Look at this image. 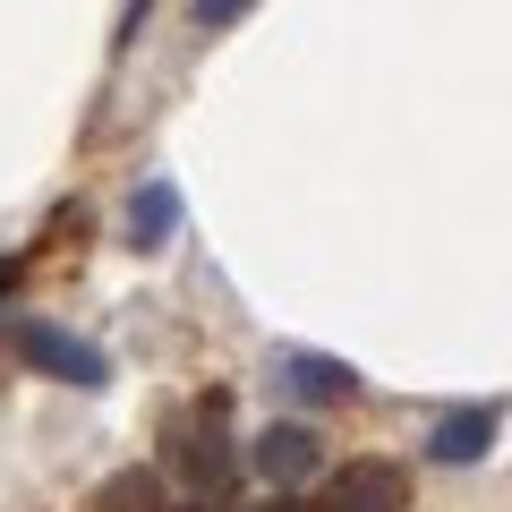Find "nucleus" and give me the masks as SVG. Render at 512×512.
<instances>
[{
  "instance_id": "obj_7",
  "label": "nucleus",
  "mask_w": 512,
  "mask_h": 512,
  "mask_svg": "<svg viewBox=\"0 0 512 512\" xmlns=\"http://www.w3.org/2000/svg\"><path fill=\"white\" fill-rule=\"evenodd\" d=\"M94 512H163V487H154V470H120L94 495Z\"/></svg>"
},
{
  "instance_id": "obj_2",
  "label": "nucleus",
  "mask_w": 512,
  "mask_h": 512,
  "mask_svg": "<svg viewBox=\"0 0 512 512\" xmlns=\"http://www.w3.org/2000/svg\"><path fill=\"white\" fill-rule=\"evenodd\" d=\"M325 512H410V470L402 461H342L325 487Z\"/></svg>"
},
{
  "instance_id": "obj_10",
  "label": "nucleus",
  "mask_w": 512,
  "mask_h": 512,
  "mask_svg": "<svg viewBox=\"0 0 512 512\" xmlns=\"http://www.w3.org/2000/svg\"><path fill=\"white\" fill-rule=\"evenodd\" d=\"M256 512H325V504H308V495H291V487H274V504H256Z\"/></svg>"
},
{
  "instance_id": "obj_9",
  "label": "nucleus",
  "mask_w": 512,
  "mask_h": 512,
  "mask_svg": "<svg viewBox=\"0 0 512 512\" xmlns=\"http://www.w3.org/2000/svg\"><path fill=\"white\" fill-rule=\"evenodd\" d=\"M239 9H248V0H197V26H231Z\"/></svg>"
},
{
  "instance_id": "obj_5",
  "label": "nucleus",
  "mask_w": 512,
  "mask_h": 512,
  "mask_svg": "<svg viewBox=\"0 0 512 512\" xmlns=\"http://www.w3.org/2000/svg\"><path fill=\"white\" fill-rule=\"evenodd\" d=\"M495 427H504V410H495V402H470V410H453V419H436L427 453H436V461H487V453H495Z\"/></svg>"
},
{
  "instance_id": "obj_1",
  "label": "nucleus",
  "mask_w": 512,
  "mask_h": 512,
  "mask_svg": "<svg viewBox=\"0 0 512 512\" xmlns=\"http://www.w3.org/2000/svg\"><path fill=\"white\" fill-rule=\"evenodd\" d=\"M9 342H18V359L26 367H43V376H60V384H111V359L94 342H77V333H60V325H43V316H26L18 333H9Z\"/></svg>"
},
{
  "instance_id": "obj_6",
  "label": "nucleus",
  "mask_w": 512,
  "mask_h": 512,
  "mask_svg": "<svg viewBox=\"0 0 512 512\" xmlns=\"http://www.w3.org/2000/svg\"><path fill=\"white\" fill-rule=\"evenodd\" d=\"M171 231H180V188H171V180H146V188H137V205H128V248L154 256Z\"/></svg>"
},
{
  "instance_id": "obj_8",
  "label": "nucleus",
  "mask_w": 512,
  "mask_h": 512,
  "mask_svg": "<svg viewBox=\"0 0 512 512\" xmlns=\"http://www.w3.org/2000/svg\"><path fill=\"white\" fill-rule=\"evenodd\" d=\"M180 461H188V478H197V487H222V478H231V453H222V436H188V444H180Z\"/></svg>"
},
{
  "instance_id": "obj_3",
  "label": "nucleus",
  "mask_w": 512,
  "mask_h": 512,
  "mask_svg": "<svg viewBox=\"0 0 512 512\" xmlns=\"http://www.w3.org/2000/svg\"><path fill=\"white\" fill-rule=\"evenodd\" d=\"M248 461L274 487H299V478H316L325 470V444H316V427H299V419H282V427H265V436L248 444Z\"/></svg>"
},
{
  "instance_id": "obj_11",
  "label": "nucleus",
  "mask_w": 512,
  "mask_h": 512,
  "mask_svg": "<svg viewBox=\"0 0 512 512\" xmlns=\"http://www.w3.org/2000/svg\"><path fill=\"white\" fill-rule=\"evenodd\" d=\"M9 291H18V265H0V299H9Z\"/></svg>"
},
{
  "instance_id": "obj_4",
  "label": "nucleus",
  "mask_w": 512,
  "mask_h": 512,
  "mask_svg": "<svg viewBox=\"0 0 512 512\" xmlns=\"http://www.w3.org/2000/svg\"><path fill=\"white\" fill-rule=\"evenodd\" d=\"M274 376H282V393H299V402H350V393H359V376H350L342 359H325V350H282Z\"/></svg>"
}]
</instances>
